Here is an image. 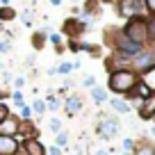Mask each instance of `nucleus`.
<instances>
[{"label":"nucleus","mask_w":155,"mask_h":155,"mask_svg":"<svg viewBox=\"0 0 155 155\" xmlns=\"http://www.w3.org/2000/svg\"><path fill=\"white\" fill-rule=\"evenodd\" d=\"M139 75H137L132 68H119V71H110L107 78V89L114 91L116 96H128L132 91V87L137 84Z\"/></svg>","instance_id":"obj_1"},{"label":"nucleus","mask_w":155,"mask_h":155,"mask_svg":"<svg viewBox=\"0 0 155 155\" xmlns=\"http://www.w3.org/2000/svg\"><path fill=\"white\" fill-rule=\"evenodd\" d=\"M130 68L137 73L139 78H146L150 71H155V44H146L144 48L139 50V55L130 59Z\"/></svg>","instance_id":"obj_2"},{"label":"nucleus","mask_w":155,"mask_h":155,"mask_svg":"<svg viewBox=\"0 0 155 155\" xmlns=\"http://www.w3.org/2000/svg\"><path fill=\"white\" fill-rule=\"evenodd\" d=\"M107 41H110V46H112V53H119V55H123V57H128V59L139 55V50L144 48V46L135 44L132 39H128L126 34H123V30L110 32V39H107Z\"/></svg>","instance_id":"obj_3"},{"label":"nucleus","mask_w":155,"mask_h":155,"mask_svg":"<svg viewBox=\"0 0 155 155\" xmlns=\"http://www.w3.org/2000/svg\"><path fill=\"white\" fill-rule=\"evenodd\" d=\"M123 34H126L128 39H132L135 44L139 46H146L150 44V37H148V21L144 18V16H137V18H128V23L123 25Z\"/></svg>","instance_id":"obj_4"},{"label":"nucleus","mask_w":155,"mask_h":155,"mask_svg":"<svg viewBox=\"0 0 155 155\" xmlns=\"http://www.w3.org/2000/svg\"><path fill=\"white\" fill-rule=\"evenodd\" d=\"M119 14L123 18H137V16H144L146 18L144 0H119Z\"/></svg>","instance_id":"obj_5"},{"label":"nucleus","mask_w":155,"mask_h":155,"mask_svg":"<svg viewBox=\"0 0 155 155\" xmlns=\"http://www.w3.org/2000/svg\"><path fill=\"white\" fill-rule=\"evenodd\" d=\"M116 132H119V121H116L114 116H101V121L96 126V135L101 139L110 141V139L116 137Z\"/></svg>","instance_id":"obj_6"},{"label":"nucleus","mask_w":155,"mask_h":155,"mask_svg":"<svg viewBox=\"0 0 155 155\" xmlns=\"http://www.w3.org/2000/svg\"><path fill=\"white\" fill-rule=\"evenodd\" d=\"M21 150L25 155H46V144L39 137H30V139H25L21 144Z\"/></svg>","instance_id":"obj_7"},{"label":"nucleus","mask_w":155,"mask_h":155,"mask_svg":"<svg viewBox=\"0 0 155 155\" xmlns=\"http://www.w3.org/2000/svg\"><path fill=\"white\" fill-rule=\"evenodd\" d=\"M18 128H21L18 114H9L5 121L0 123V135H5V137H16V135H18Z\"/></svg>","instance_id":"obj_8"},{"label":"nucleus","mask_w":155,"mask_h":155,"mask_svg":"<svg viewBox=\"0 0 155 155\" xmlns=\"http://www.w3.org/2000/svg\"><path fill=\"white\" fill-rule=\"evenodd\" d=\"M62 107L66 110V114H68V116H75L78 112L84 107V103H82V98L78 96V94H71V96H66V98L62 101Z\"/></svg>","instance_id":"obj_9"},{"label":"nucleus","mask_w":155,"mask_h":155,"mask_svg":"<svg viewBox=\"0 0 155 155\" xmlns=\"http://www.w3.org/2000/svg\"><path fill=\"white\" fill-rule=\"evenodd\" d=\"M137 112H139V119H144V121H146V119H153V116H155V91L141 101V105H139Z\"/></svg>","instance_id":"obj_10"},{"label":"nucleus","mask_w":155,"mask_h":155,"mask_svg":"<svg viewBox=\"0 0 155 155\" xmlns=\"http://www.w3.org/2000/svg\"><path fill=\"white\" fill-rule=\"evenodd\" d=\"M18 148H21V144L16 141V137L0 135V155H14Z\"/></svg>","instance_id":"obj_11"},{"label":"nucleus","mask_w":155,"mask_h":155,"mask_svg":"<svg viewBox=\"0 0 155 155\" xmlns=\"http://www.w3.org/2000/svg\"><path fill=\"white\" fill-rule=\"evenodd\" d=\"M87 28L89 25L84 23V21H75V18H68L66 23H64V32H66L68 37H78V34H82Z\"/></svg>","instance_id":"obj_12"},{"label":"nucleus","mask_w":155,"mask_h":155,"mask_svg":"<svg viewBox=\"0 0 155 155\" xmlns=\"http://www.w3.org/2000/svg\"><path fill=\"white\" fill-rule=\"evenodd\" d=\"M150 94H153V89H150V84L146 82L144 78H139V80H137V84L135 87H132V91L128 94V96H137V98H146V96H150Z\"/></svg>","instance_id":"obj_13"},{"label":"nucleus","mask_w":155,"mask_h":155,"mask_svg":"<svg viewBox=\"0 0 155 155\" xmlns=\"http://www.w3.org/2000/svg\"><path fill=\"white\" fill-rule=\"evenodd\" d=\"M107 103H110V107H112L114 112H119V114H128V112L132 110V107H130V103H128L126 98H121V96H116V98H110Z\"/></svg>","instance_id":"obj_14"},{"label":"nucleus","mask_w":155,"mask_h":155,"mask_svg":"<svg viewBox=\"0 0 155 155\" xmlns=\"http://www.w3.org/2000/svg\"><path fill=\"white\" fill-rule=\"evenodd\" d=\"M91 101L96 103V105H103V103H107V89L105 87H94L91 89Z\"/></svg>","instance_id":"obj_15"},{"label":"nucleus","mask_w":155,"mask_h":155,"mask_svg":"<svg viewBox=\"0 0 155 155\" xmlns=\"http://www.w3.org/2000/svg\"><path fill=\"white\" fill-rule=\"evenodd\" d=\"M132 155H155V146L150 144V141H141V144L135 146Z\"/></svg>","instance_id":"obj_16"},{"label":"nucleus","mask_w":155,"mask_h":155,"mask_svg":"<svg viewBox=\"0 0 155 155\" xmlns=\"http://www.w3.org/2000/svg\"><path fill=\"white\" fill-rule=\"evenodd\" d=\"M46 110H50V112L62 110V98H59L57 94H48V96H46Z\"/></svg>","instance_id":"obj_17"},{"label":"nucleus","mask_w":155,"mask_h":155,"mask_svg":"<svg viewBox=\"0 0 155 155\" xmlns=\"http://www.w3.org/2000/svg\"><path fill=\"white\" fill-rule=\"evenodd\" d=\"M55 146H57V148H62V150L68 148V132H66V130H62V132H57V135H55Z\"/></svg>","instance_id":"obj_18"},{"label":"nucleus","mask_w":155,"mask_h":155,"mask_svg":"<svg viewBox=\"0 0 155 155\" xmlns=\"http://www.w3.org/2000/svg\"><path fill=\"white\" fill-rule=\"evenodd\" d=\"M30 107H32V112H34L37 116L46 114V101H44V98H34V101H32V105H30Z\"/></svg>","instance_id":"obj_19"},{"label":"nucleus","mask_w":155,"mask_h":155,"mask_svg":"<svg viewBox=\"0 0 155 155\" xmlns=\"http://www.w3.org/2000/svg\"><path fill=\"white\" fill-rule=\"evenodd\" d=\"M9 101H12V105L14 107H23L25 105V98H23V91H9Z\"/></svg>","instance_id":"obj_20"},{"label":"nucleus","mask_w":155,"mask_h":155,"mask_svg":"<svg viewBox=\"0 0 155 155\" xmlns=\"http://www.w3.org/2000/svg\"><path fill=\"white\" fill-rule=\"evenodd\" d=\"M48 130L55 132V135H57V132H62V130H64V121L59 119V116H53V119H50V123H48Z\"/></svg>","instance_id":"obj_21"},{"label":"nucleus","mask_w":155,"mask_h":155,"mask_svg":"<svg viewBox=\"0 0 155 155\" xmlns=\"http://www.w3.org/2000/svg\"><path fill=\"white\" fill-rule=\"evenodd\" d=\"M32 116H34L32 107H30L28 103H25V105H23V107L18 110V119H21V121H32Z\"/></svg>","instance_id":"obj_22"},{"label":"nucleus","mask_w":155,"mask_h":155,"mask_svg":"<svg viewBox=\"0 0 155 155\" xmlns=\"http://www.w3.org/2000/svg\"><path fill=\"white\" fill-rule=\"evenodd\" d=\"M46 34H48V41L57 48V53H62V41H64L62 34H57V32H46Z\"/></svg>","instance_id":"obj_23"},{"label":"nucleus","mask_w":155,"mask_h":155,"mask_svg":"<svg viewBox=\"0 0 155 155\" xmlns=\"http://www.w3.org/2000/svg\"><path fill=\"white\" fill-rule=\"evenodd\" d=\"M16 18V9H12V7H0V21H14Z\"/></svg>","instance_id":"obj_24"},{"label":"nucleus","mask_w":155,"mask_h":155,"mask_svg":"<svg viewBox=\"0 0 155 155\" xmlns=\"http://www.w3.org/2000/svg\"><path fill=\"white\" fill-rule=\"evenodd\" d=\"M55 71H57V75H68V73L73 71V64L71 62H62V64L55 66Z\"/></svg>","instance_id":"obj_25"},{"label":"nucleus","mask_w":155,"mask_h":155,"mask_svg":"<svg viewBox=\"0 0 155 155\" xmlns=\"http://www.w3.org/2000/svg\"><path fill=\"white\" fill-rule=\"evenodd\" d=\"M89 155H112V150H110V148H103V146L91 144V146H89Z\"/></svg>","instance_id":"obj_26"},{"label":"nucleus","mask_w":155,"mask_h":155,"mask_svg":"<svg viewBox=\"0 0 155 155\" xmlns=\"http://www.w3.org/2000/svg\"><path fill=\"white\" fill-rule=\"evenodd\" d=\"M9 114H12V107H9V103H2V101H0V123L5 121V119H7Z\"/></svg>","instance_id":"obj_27"},{"label":"nucleus","mask_w":155,"mask_h":155,"mask_svg":"<svg viewBox=\"0 0 155 155\" xmlns=\"http://www.w3.org/2000/svg\"><path fill=\"white\" fill-rule=\"evenodd\" d=\"M135 139H132V137H126V139H121V148L123 150H130V153H132V150H135Z\"/></svg>","instance_id":"obj_28"},{"label":"nucleus","mask_w":155,"mask_h":155,"mask_svg":"<svg viewBox=\"0 0 155 155\" xmlns=\"http://www.w3.org/2000/svg\"><path fill=\"white\" fill-rule=\"evenodd\" d=\"M25 84H28V80H25L23 75H18V78L14 80V82H12V87H14V91H21V89H23Z\"/></svg>","instance_id":"obj_29"},{"label":"nucleus","mask_w":155,"mask_h":155,"mask_svg":"<svg viewBox=\"0 0 155 155\" xmlns=\"http://www.w3.org/2000/svg\"><path fill=\"white\" fill-rule=\"evenodd\" d=\"M146 21H148V37L155 44V16H150V18H146Z\"/></svg>","instance_id":"obj_30"},{"label":"nucleus","mask_w":155,"mask_h":155,"mask_svg":"<svg viewBox=\"0 0 155 155\" xmlns=\"http://www.w3.org/2000/svg\"><path fill=\"white\" fill-rule=\"evenodd\" d=\"M82 87H84V89H94V87H96V78H94V75L82 78Z\"/></svg>","instance_id":"obj_31"},{"label":"nucleus","mask_w":155,"mask_h":155,"mask_svg":"<svg viewBox=\"0 0 155 155\" xmlns=\"http://www.w3.org/2000/svg\"><path fill=\"white\" fill-rule=\"evenodd\" d=\"M12 50V41L9 39H2V41H0V55H7Z\"/></svg>","instance_id":"obj_32"},{"label":"nucleus","mask_w":155,"mask_h":155,"mask_svg":"<svg viewBox=\"0 0 155 155\" xmlns=\"http://www.w3.org/2000/svg\"><path fill=\"white\" fill-rule=\"evenodd\" d=\"M144 7H146V14L155 16V0H144Z\"/></svg>","instance_id":"obj_33"},{"label":"nucleus","mask_w":155,"mask_h":155,"mask_svg":"<svg viewBox=\"0 0 155 155\" xmlns=\"http://www.w3.org/2000/svg\"><path fill=\"white\" fill-rule=\"evenodd\" d=\"M62 153H64V150H62V148H57V146H55V144L46 148V155H62Z\"/></svg>","instance_id":"obj_34"},{"label":"nucleus","mask_w":155,"mask_h":155,"mask_svg":"<svg viewBox=\"0 0 155 155\" xmlns=\"http://www.w3.org/2000/svg\"><path fill=\"white\" fill-rule=\"evenodd\" d=\"M71 64H73V71H78V68L82 66V62H80V59H75V62H71Z\"/></svg>","instance_id":"obj_35"},{"label":"nucleus","mask_w":155,"mask_h":155,"mask_svg":"<svg viewBox=\"0 0 155 155\" xmlns=\"http://www.w3.org/2000/svg\"><path fill=\"white\" fill-rule=\"evenodd\" d=\"M9 80H12V75H9V73H5V75H2V82L9 84Z\"/></svg>","instance_id":"obj_36"},{"label":"nucleus","mask_w":155,"mask_h":155,"mask_svg":"<svg viewBox=\"0 0 155 155\" xmlns=\"http://www.w3.org/2000/svg\"><path fill=\"white\" fill-rule=\"evenodd\" d=\"M50 5H53V7H59V5H62V0H50Z\"/></svg>","instance_id":"obj_37"},{"label":"nucleus","mask_w":155,"mask_h":155,"mask_svg":"<svg viewBox=\"0 0 155 155\" xmlns=\"http://www.w3.org/2000/svg\"><path fill=\"white\" fill-rule=\"evenodd\" d=\"M0 5H2V7H9V0H0Z\"/></svg>","instance_id":"obj_38"},{"label":"nucleus","mask_w":155,"mask_h":155,"mask_svg":"<svg viewBox=\"0 0 155 155\" xmlns=\"http://www.w3.org/2000/svg\"><path fill=\"white\" fill-rule=\"evenodd\" d=\"M150 135H153V137H155V126H153V128H150Z\"/></svg>","instance_id":"obj_39"},{"label":"nucleus","mask_w":155,"mask_h":155,"mask_svg":"<svg viewBox=\"0 0 155 155\" xmlns=\"http://www.w3.org/2000/svg\"><path fill=\"white\" fill-rule=\"evenodd\" d=\"M101 2H114V0H101Z\"/></svg>","instance_id":"obj_40"}]
</instances>
